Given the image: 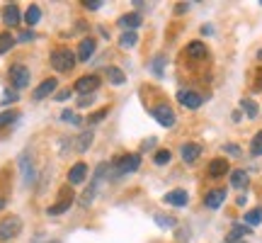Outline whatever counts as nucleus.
I'll return each mask as SVG.
<instances>
[{
    "label": "nucleus",
    "instance_id": "nucleus-1",
    "mask_svg": "<svg viewBox=\"0 0 262 243\" xmlns=\"http://www.w3.org/2000/svg\"><path fill=\"white\" fill-rule=\"evenodd\" d=\"M107 173H110V165H107V163H100V165L95 168V178H92V185L87 187L83 195H80V204H83V207H90V204H92V200L97 197L100 182H102V178H105Z\"/></svg>",
    "mask_w": 262,
    "mask_h": 243
},
{
    "label": "nucleus",
    "instance_id": "nucleus-2",
    "mask_svg": "<svg viewBox=\"0 0 262 243\" xmlns=\"http://www.w3.org/2000/svg\"><path fill=\"white\" fill-rule=\"evenodd\" d=\"M51 66H54V71H58V73L71 71V68L75 66V56H73V51H71V49H66V46H58L56 51H51Z\"/></svg>",
    "mask_w": 262,
    "mask_h": 243
},
{
    "label": "nucleus",
    "instance_id": "nucleus-3",
    "mask_svg": "<svg viewBox=\"0 0 262 243\" xmlns=\"http://www.w3.org/2000/svg\"><path fill=\"white\" fill-rule=\"evenodd\" d=\"M17 165H20V173H22V182L25 185H34L37 182V170H34V161H32V151H22L17 158Z\"/></svg>",
    "mask_w": 262,
    "mask_h": 243
},
{
    "label": "nucleus",
    "instance_id": "nucleus-4",
    "mask_svg": "<svg viewBox=\"0 0 262 243\" xmlns=\"http://www.w3.org/2000/svg\"><path fill=\"white\" fill-rule=\"evenodd\" d=\"M22 231V219L20 216H5L0 219V243L15 239Z\"/></svg>",
    "mask_w": 262,
    "mask_h": 243
},
{
    "label": "nucleus",
    "instance_id": "nucleus-5",
    "mask_svg": "<svg viewBox=\"0 0 262 243\" xmlns=\"http://www.w3.org/2000/svg\"><path fill=\"white\" fill-rule=\"evenodd\" d=\"M139 165H141V156L139 153H126L114 163V173L116 175H126V173L139 170Z\"/></svg>",
    "mask_w": 262,
    "mask_h": 243
},
{
    "label": "nucleus",
    "instance_id": "nucleus-6",
    "mask_svg": "<svg viewBox=\"0 0 262 243\" xmlns=\"http://www.w3.org/2000/svg\"><path fill=\"white\" fill-rule=\"evenodd\" d=\"M7 78H10V83H12L17 90L27 88V85H29V71H27V66H22V63H12V66H10V71H7Z\"/></svg>",
    "mask_w": 262,
    "mask_h": 243
},
{
    "label": "nucleus",
    "instance_id": "nucleus-7",
    "mask_svg": "<svg viewBox=\"0 0 262 243\" xmlns=\"http://www.w3.org/2000/svg\"><path fill=\"white\" fill-rule=\"evenodd\" d=\"M153 117L158 120L160 126H165V129L175 126V112H173V107H170V105H165V102H160V105H155V107H153Z\"/></svg>",
    "mask_w": 262,
    "mask_h": 243
},
{
    "label": "nucleus",
    "instance_id": "nucleus-8",
    "mask_svg": "<svg viewBox=\"0 0 262 243\" xmlns=\"http://www.w3.org/2000/svg\"><path fill=\"white\" fill-rule=\"evenodd\" d=\"M75 92H80V95H92V92L100 88V76H80L78 81H75Z\"/></svg>",
    "mask_w": 262,
    "mask_h": 243
},
{
    "label": "nucleus",
    "instance_id": "nucleus-9",
    "mask_svg": "<svg viewBox=\"0 0 262 243\" xmlns=\"http://www.w3.org/2000/svg\"><path fill=\"white\" fill-rule=\"evenodd\" d=\"M177 102H180V105H185L187 110H199L204 100H202V95H197L194 90L182 88V90H177Z\"/></svg>",
    "mask_w": 262,
    "mask_h": 243
},
{
    "label": "nucleus",
    "instance_id": "nucleus-10",
    "mask_svg": "<svg viewBox=\"0 0 262 243\" xmlns=\"http://www.w3.org/2000/svg\"><path fill=\"white\" fill-rule=\"evenodd\" d=\"M224 200H226V190H224V187H214V190H209V192L204 195V204H206L209 209H219V207L224 204Z\"/></svg>",
    "mask_w": 262,
    "mask_h": 243
},
{
    "label": "nucleus",
    "instance_id": "nucleus-11",
    "mask_svg": "<svg viewBox=\"0 0 262 243\" xmlns=\"http://www.w3.org/2000/svg\"><path fill=\"white\" fill-rule=\"evenodd\" d=\"M85 178H87V163H83V161L73 163V168L68 170V182L71 185H80V182H85Z\"/></svg>",
    "mask_w": 262,
    "mask_h": 243
},
{
    "label": "nucleus",
    "instance_id": "nucleus-12",
    "mask_svg": "<svg viewBox=\"0 0 262 243\" xmlns=\"http://www.w3.org/2000/svg\"><path fill=\"white\" fill-rule=\"evenodd\" d=\"M180 156H182V161H185V163H194V161L202 156V146H199V144H194V141H187V144H182Z\"/></svg>",
    "mask_w": 262,
    "mask_h": 243
},
{
    "label": "nucleus",
    "instance_id": "nucleus-13",
    "mask_svg": "<svg viewBox=\"0 0 262 243\" xmlns=\"http://www.w3.org/2000/svg\"><path fill=\"white\" fill-rule=\"evenodd\" d=\"M116 25H119L124 32H134L136 27H141V15H139V12H126V15L119 17Z\"/></svg>",
    "mask_w": 262,
    "mask_h": 243
},
{
    "label": "nucleus",
    "instance_id": "nucleus-14",
    "mask_svg": "<svg viewBox=\"0 0 262 243\" xmlns=\"http://www.w3.org/2000/svg\"><path fill=\"white\" fill-rule=\"evenodd\" d=\"M20 20H22V17H20V7H17V5L10 2V5L2 7V22H5L7 27H17Z\"/></svg>",
    "mask_w": 262,
    "mask_h": 243
},
{
    "label": "nucleus",
    "instance_id": "nucleus-15",
    "mask_svg": "<svg viewBox=\"0 0 262 243\" xmlns=\"http://www.w3.org/2000/svg\"><path fill=\"white\" fill-rule=\"evenodd\" d=\"M56 85H58L56 78H46V81H41V85H37V88H34L32 97H34V100H44L46 95H51V92L56 90Z\"/></svg>",
    "mask_w": 262,
    "mask_h": 243
},
{
    "label": "nucleus",
    "instance_id": "nucleus-16",
    "mask_svg": "<svg viewBox=\"0 0 262 243\" xmlns=\"http://www.w3.org/2000/svg\"><path fill=\"white\" fill-rule=\"evenodd\" d=\"M185 51H187V56H189V59H206V56H209L206 44H204V41H197V39H194V41H189Z\"/></svg>",
    "mask_w": 262,
    "mask_h": 243
},
{
    "label": "nucleus",
    "instance_id": "nucleus-17",
    "mask_svg": "<svg viewBox=\"0 0 262 243\" xmlns=\"http://www.w3.org/2000/svg\"><path fill=\"white\" fill-rule=\"evenodd\" d=\"M165 202H168L170 207H185V204L189 202V195H187L185 190H170V192L165 195Z\"/></svg>",
    "mask_w": 262,
    "mask_h": 243
},
{
    "label": "nucleus",
    "instance_id": "nucleus-18",
    "mask_svg": "<svg viewBox=\"0 0 262 243\" xmlns=\"http://www.w3.org/2000/svg\"><path fill=\"white\" fill-rule=\"evenodd\" d=\"M228 173V161L226 158H214L209 163V178H221Z\"/></svg>",
    "mask_w": 262,
    "mask_h": 243
},
{
    "label": "nucleus",
    "instance_id": "nucleus-19",
    "mask_svg": "<svg viewBox=\"0 0 262 243\" xmlns=\"http://www.w3.org/2000/svg\"><path fill=\"white\" fill-rule=\"evenodd\" d=\"M92 141H95V134H92V129H87V131H83L78 139H75V151L85 153L90 146H92Z\"/></svg>",
    "mask_w": 262,
    "mask_h": 243
},
{
    "label": "nucleus",
    "instance_id": "nucleus-20",
    "mask_svg": "<svg viewBox=\"0 0 262 243\" xmlns=\"http://www.w3.org/2000/svg\"><path fill=\"white\" fill-rule=\"evenodd\" d=\"M92 51H95V39H83L80 44H78V59L80 61H87L90 56H92Z\"/></svg>",
    "mask_w": 262,
    "mask_h": 243
},
{
    "label": "nucleus",
    "instance_id": "nucleus-21",
    "mask_svg": "<svg viewBox=\"0 0 262 243\" xmlns=\"http://www.w3.org/2000/svg\"><path fill=\"white\" fill-rule=\"evenodd\" d=\"M231 185L235 190H245V187H248V173L240 170V168H235L231 173Z\"/></svg>",
    "mask_w": 262,
    "mask_h": 243
},
{
    "label": "nucleus",
    "instance_id": "nucleus-22",
    "mask_svg": "<svg viewBox=\"0 0 262 243\" xmlns=\"http://www.w3.org/2000/svg\"><path fill=\"white\" fill-rule=\"evenodd\" d=\"M107 78H110V83H112V85H124V83H126L124 71H121V68H116V66H110V68H107Z\"/></svg>",
    "mask_w": 262,
    "mask_h": 243
},
{
    "label": "nucleus",
    "instance_id": "nucleus-23",
    "mask_svg": "<svg viewBox=\"0 0 262 243\" xmlns=\"http://www.w3.org/2000/svg\"><path fill=\"white\" fill-rule=\"evenodd\" d=\"M139 44V34L136 32H124L121 37H119V46L121 49H134Z\"/></svg>",
    "mask_w": 262,
    "mask_h": 243
},
{
    "label": "nucleus",
    "instance_id": "nucleus-24",
    "mask_svg": "<svg viewBox=\"0 0 262 243\" xmlns=\"http://www.w3.org/2000/svg\"><path fill=\"white\" fill-rule=\"evenodd\" d=\"M39 20H41V7H39V5H29L27 15H25V22H27L29 27H34Z\"/></svg>",
    "mask_w": 262,
    "mask_h": 243
},
{
    "label": "nucleus",
    "instance_id": "nucleus-25",
    "mask_svg": "<svg viewBox=\"0 0 262 243\" xmlns=\"http://www.w3.org/2000/svg\"><path fill=\"white\" fill-rule=\"evenodd\" d=\"M262 224V207H255V209H250V212L245 214V226H260Z\"/></svg>",
    "mask_w": 262,
    "mask_h": 243
},
{
    "label": "nucleus",
    "instance_id": "nucleus-26",
    "mask_svg": "<svg viewBox=\"0 0 262 243\" xmlns=\"http://www.w3.org/2000/svg\"><path fill=\"white\" fill-rule=\"evenodd\" d=\"M240 107H243V112H245L250 120H255V117H258V105H255L250 97H243V100H240Z\"/></svg>",
    "mask_w": 262,
    "mask_h": 243
},
{
    "label": "nucleus",
    "instance_id": "nucleus-27",
    "mask_svg": "<svg viewBox=\"0 0 262 243\" xmlns=\"http://www.w3.org/2000/svg\"><path fill=\"white\" fill-rule=\"evenodd\" d=\"M250 234V226H243V224H235L231 229V234H228V241H238L240 236H248Z\"/></svg>",
    "mask_w": 262,
    "mask_h": 243
},
{
    "label": "nucleus",
    "instance_id": "nucleus-28",
    "mask_svg": "<svg viewBox=\"0 0 262 243\" xmlns=\"http://www.w3.org/2000/svg\"><path fill=\"white\" fill-rule=\"evenodd\" d=\"M12 46H15V37H12V34H7V32H2V34H0V54L10 51Z\"/></svg>",
    "mask_w": 262,
    "mask_h": 243
},
{
    "label": "nucleus",
    "instance_id": "nucleus-29",
    "mask_svg": "<svg viewBox=\"0 0 262 243\" xmlns=\"http://www.w3.org/2000/svg\"><path fill=\"white\" fill-rule=\"evenodd\" d=\"M71 202H73V200H61L58 204H51V207L46 209V214H49V216H56V214H63L66 209H68V207H71Z\"/></svg>",
    "mask_w": 262,
    "mask_h": 243
},
{
    "label": "nucleus",
    "instance_id": "nucleus-30",
    "mask_svg": "<svg viewBox=\"0 0 262 243\" xmlns=\"http://www.w3.org/2000/svg\"><path fill=\"white\" fill-rule=\"evenodd\" d=\"M250 153H253V156H262V129L253 136V141H250Z\"/></svg>",
    "mask_w": 262,
    "mask_h": 243
},
{
    "label": "nucleus",
    "instance_id": "nucleus-31",
    "mask_svg": "<svg viewBox=\"0 0 262 243\" xmlns=\"http://www.w3.org/2000/svg\"><path fill=\"white\" fill-rule=\"evenodd\" d=\"M170 158H173V153L168 151V149H160V151H155V156H153L155 165H165V163H170Z\"/></svg>",
    "mask_w": 262,
    "mask_h": 243
},
{
    "label": "nucleus",
    "instance_id": "nucleus-32",
    "mask_svg": "<svg viewBox=\"0 0 262 243\" xmlns=\"http://www.w3.org/2000/svg\"><path fill=\"white\" fill-rule=\"evenodd\" d=\"M15 120H17V112H12V110H5V112H0V129L10 126V124H12Z\"/></svg>",
    "mask_w": 262,
    "mask_h": 243
},
{
    "label": "nucleus",
    "instance_id": "nucleus-33",
    "mask_svg": "<svg viewBox=\"0 0 262 243\" xmlns=\"http://www.w3.org/2000/svg\"><path fill=\"white\" fill-rule=\"evenodd\" d=\"M155 221H158L163 229H173L177 219H173V216H165V214H155Z\"/></svg>",
    "mask_w": 262,
    "mask_h": 243
},
{
    "label": "nucleus",
    "instance_id": "nucleus-34",
    "mask_svg": "<svg viewBox=\"0 0 262 243\" xmlns=\"http://www.w3.org/2000/svg\"><path fill=\"white\" fill-rule=\"evenodd\" d=\"M105 117H107V110H100V112L90 115V120H87V124H97V122H102Z\"/></svg>",
    "mask_w": 262,
    "mask_h": 243
},
{
    "label": "nucleus",
    "instance_id": "nucleus-35",
    "mask_svg": "<svg viewBox=\"0 0 262 243\" xmlns=\"http://www.w3.org/2000/svg\"><path fill=\"white\" fill-rule=\"evenodd\" d=\"M15 100H17V90H7L0 105H10V102H15Z\"/></svg>",
    "mask_w": 262,
    "mask_h": 243
},
{
    "label": "nucleus",
    "instance_id": "nucleus-36",
    "mask_svg": "<svg viewBox=\"0 0 262 243\" xmlns=\"http://www.w3.org/2000/svg\"><path fill=\"white\" fill-rule=\"evenodd\" d=\"M61 120H63V122H73V124H78V117H75V115H73L71 110H63V112H61Z\"/></svg>",
    "mask_w": 262,
    "mask_h": 243
},
{
    "label": "nucleus",
    "instance_id": "nucleus-37",
    "mask_svg": "<svg viewBox=\"0 0 262 243\" xmlns=\"http://www.w3.org/2000/svg\"><path fill=\"white\" fill-rule=\"evenodd\" d=\"M163 56H158V59L153 61V73H155V76H160V73H163Z\"/></svg>",
    "mask_w": 262,
    "mask_h": 243
},
{
    "label": "nucleus",
    "instance_id": "nucleus-38",
    "mask_svg": "<svg viewBox=\"0 0 262 243\" xmlns=\"http://www.w3.org/2000/svg\"><path fill=\"white\" fill-rule=\"evenodd\" d=\"M83 5H85L87 10H100V7H102V0H92V2H90V0H85Z\"/></svg>",
    "mask_w": 262,
    "mask_h": 243
},
{
    "label": "nucleus",
    "instance_id": "nucleus-39",
    "mask_svg": "<svg viewBox=\"0 0 262 243\" xmlns=\"http://www.w3.org/2000/svg\"><path fill=\"white\" fill-rule=\"evenodd\" d=\"M189 7H192L189 2H177V5H175V12H177V15H182V12H187Z\"/></svg>",
    "mask_w": 262,
    "mask_h": 243
},
{
    "label": "nucleus",
    "instance_id": "nucleus-40",
    "mask_svg": "<svg viewBox=\"0 0 262 243\" xmlns=\"http://www.w3.org/2000/svg\"><path fill=\"white\" fill-rule=\"evenodd\" d=\"M224 151L231 153V156H240V149H238V146H233V144H226V146H224Z\"/></svg>",
    "mask_w": 262,
    "mask_h": 243
},
{
    "label": "nucleus",
    "instance_id": "nucleus-41",
    "mask_svg": "<svg viewBox=\"0 0 262 243\" xmlns=\"http://www.w3.org/2000/svg\"><path fill=\"white\" fill-rule=\"evenodd\" d=\"M95 100V95H85L83 100H80V107H90V102Z\"/></svg>",
    "mask_w": 262,
    "mask_h": 243
},
{
    "label": "nucleus",
    "instance_id": "nucleus-42",
    "mask_svg": "<svg viewBox=\"0 0 262 243\" xmlns=\"http://www.w3.org/2000/svg\"><path fill=\"white\" fill-rule=\"evenodd\" d=\"M68 95H71V92H68V90H61V92H58V95H56V97H58V100H66Z\"/></svg>",
    "mask_w": 262,
    "mask_h": 243
},
{
    "label": "nucleus",
    "instance_id": "nucleus-43",
    "mask_svg": "<svg viewBox=\"0 0 262 243\" xmlns=\"http://www.w3.org/2000/svg\"><path fill=\"white\" fill-rule=\"evenodd\" d=\"M5 204H7V202H5V197H0V212L5 209Z\"/></svg>",
    "mask_w": 262,
    "mask_h": 243
},
{
    "label": "nucleus",
    "instance_id": "nucleus-44",
    "mask_svg": "<svg viewBox=\"0 0 262 243\" xmlns=\"http://www.w3.org/2000/svg\"><path fill=\"white\" fill-rule=\"evenodd\" d=\"M49 243H61V241H49Z\"/></svg>",
    "mask_w": 262,
    "mask_h": 243
}]
</instances>
